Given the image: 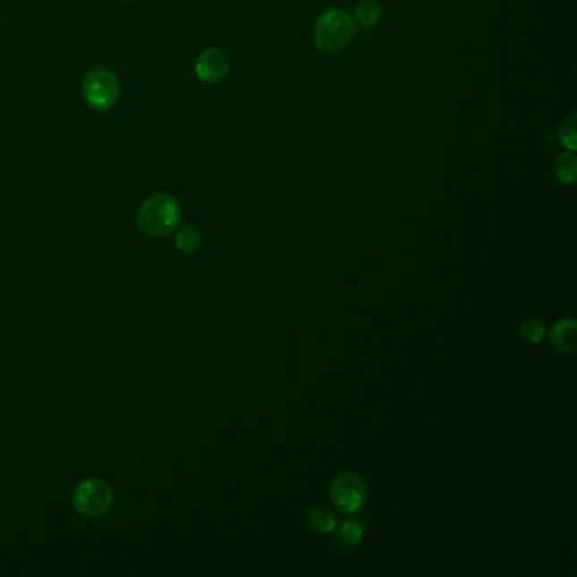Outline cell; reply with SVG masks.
Instances as JSON below:
<instances>
[{
  "label": "cell",
  "instance_id": "obj_14",
  "mask_svg": "<svg viewBox=\"0 0 577 577\" xmlns=\"http://www.w3.org/2000/svg\"><path fill=\"white\" fill-rule=\"evenodd\" d=\"M577 117L576 114H571L561 127H559V140L564 144V148L571 153H574L577 148Z\"/></svg>",
  "mask_w": 577,
  "mask_h": 577
},
{
  "label": "cell",
  "instance_id": "obj_1",
  "mask_svg": "<svg viewBox=\"0 0 577 577\" xmlns=\"http://www.w3.org/2000/svg\"><path fill=\"white\" fill-rule=\"evenodd\" d=\"M182 222V207L170 193H157L146 199L138 210V229L148 237H165Z\"/></svg>",
  "mask_w": 577,
  "mask_h": 577
},
{
  "label": "cell",
  "instance_id": "obj_5",
  "mask_svg": "<svg viewBox=\"0 0 577 577\" xmlns=\"http://www.w3.org/2000/svg\"><path fill=\"white\" fill-rule=\"evenodd\" d=\"M114 501L112 488L102 479H85L73 491V505L80 515L95 518L107 513Z\"/></svg>",
  "mask_w": 577,
  "mask_h": 577
},
{
  "label": "cell",
  "instance_id": "obj_9",
  "mask_svg": "<svg viewBox=\"0 0 577 577\" xmlns=\"http://www.w3.org/2000/svg\"><path fill=\"white\" fill-rule=\"evenodd\" d=\"M307 523H309V527L313 531L327 535V533H332V531L335 530V527L339 525V520H337V515L328 506L317 505V506H313L312 510L309 512Z\"/></svg>",
  "mask_w": 577,
  "mask_h": 577
},
{
  "label": "cell",
  "instance_id": "obj_11",
  "mask_svg": "<svg viewBox=\"0 0 577 577\" xmlns=\"http://www.w3.org/2000/svg\"><path fill=\"white\" fill-rule=\"evenodd\" d=\"M383 17V7L378 0H361L354 11V21L364 28H373Z\"/></svg>",
  "mask_w": 577,
  "mask_h": 577
},
{
  "label": "cell",
  "instance_id": "obj_15",
  "mask_svg": "<svg viewBox=\"0 0 577 577\" xmlns=\"http://www.w3.org/2000/svg\"><path fill=\"white\" fill-rule=\"evenodd\" d=\"M123 2H131V0H123Z\"/></svg>",
  "mask_w": 577,
  "mask_h": 577
},
{
  "label": "cell",
  "instance_id": "obj_10",
  "mask_svg": "<svg viewBox=\"0 0 577 577\" xmlns=\"http://www.w3.org/2000/svg\"><path fill=\"white\" fill-rule=\"evenodd\" d=\"M554 174L562 185L573 187L577 182V159L571 151L561 153L554 161Z\"/></svg>",
  "mask_w": 577,
  "mask_h": 577
},
{
  "label": "cell",
  "instance_id": "obj_3",
  "mask_svg": "<svg viewBox=\"0 0 577 577\" xmlns=\"http://www.w3.org/2000/svg\"><path fill=\"white\" fill-rule=\"evenodd\" d=\"M81 94L90 109L106 112L117 104L121 97V83L107 68H94L83 79Z\"/></svg>",
  "mask_w": 577,
  "mask_h": 577
},
{
  "label": "cell",
  "instance_id": "obj_7",
  "mask_svg": "<svg viewBox=\"0 0 577 577\" xmlns=\"http://www.w3.org/2000/svg\"><path fill=\"white\" fill-rule=\"evenodd\" d=\"M550 343L561 354H574L577 349L576 318H562L550 328Z\"/></svg>",
  "mask_w": 577,
  "mask_h": 577
},
{
  "label": "cell",
  "instance_id": "obj_13",
  "mask_svg": "<svg viewBox=\"0 0 577 577\" xmlns=\"http://www.w3.org/2000/svg\"><path fill=\"white\" fill-rule=\"evenodd\" d=\"M520 335L527 343L540 344L547 337V327L544 322L537 318H529L520 326Z\"/></svg>",
  "mask_w": 577,
  "mask_h": 577
},
{
  "label": "cell",
  "instance_id": "obj_2",
  "mask_svg": "<svg viewBox=\"0 0 577 577\" xmlns=\"http://www.w3.org/2000/svg\"><path fill=\"white\" fill-rule=\"evenodd\" d=\"M358 22L344 9H328L313 26V43L322 53H339L352 43Z\"/></svg>",
  "mask_w": 577,
  "mask_h": 577
},
{
  "label": "cell",
  "instance_id": "obj_6",
  "mask_svg": "<svg viewBox=\"0 0 577 577\" xmlns=\"http://www.w3.org/2000/svg\"><path fill=\"white\" fill-rule=\"evenodd\" d=\"M231 72V58L220 47H208L202 51L195 63V73L203 83H219Z\"/></svg>",
  "mask_w": 577,
  "mask_h": 577
},
{
  "label": "cell",
  "instance_id": "obj_4",
  "mask_svg": "<svg viewBox=\"0 0 577 577\" xmlns=\"http://www.w3.org/2000/svg\"><path fill=\"white\" fill-rule=\"evenodd\" d=\"M328 495L341 513L352 515L366 505L368 486L356 472H341L332 479Z\"/></svg>",
  "mask_w": 577,
  "mask_h": 577
},
{
  "label": "cell",
  "instance_id": "obj_12",
  "mask_svg": "<svg viewBox=\"0 0 577 577\" xmlns=\"http://www.w3.org/2000/svg\"><path fill=\"white\" fill-rule=\"evenodd\" d=\"M202 233L193 225L182 227L180 233L176 235V248L182 250L183 254H195L197 250L202 248Z\"/></svg>",
  "mask_w": 577,
  "mask_h": 577
},
{
  "label": "cell",
  "instance_id": "obj_8",
  "mask_svg": "<svg viewBox=\"0 0 577 577\" xmlns=\"http://www.w3.org/2000/svg\"><path fill=\"white\" fill-rule=\"evenodd\" d=\"M334 531H335V535H334L335 546L344 552H349V550H354L362 542L366 529L361 520L352 518V520H345L341 525H337Z\"/></svg>",
  "mask_w": 577,
  "mask_h": 577
}]
</instances>
